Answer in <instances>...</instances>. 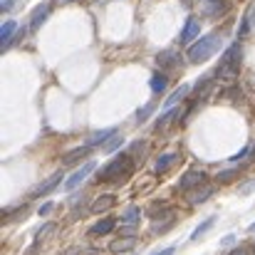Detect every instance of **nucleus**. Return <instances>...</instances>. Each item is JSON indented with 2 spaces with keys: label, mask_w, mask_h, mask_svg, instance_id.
Returning a JSON list of instances; mask_svg holds the SVG:
<instances>
[{
  "label": "nucleus",
  "mask_w": 255,
  "mask_h": 255,
  "mask_svg": "<svg viewBox=\"0 0 255 255\" xmlns=\"http://www.w3.org/2000/svg\"><path fill=\"white\" fill-rule=\"evenodd\" d=\"M131 171H134V161H131V156H129V154H119V156H114L104 169L99 171L97 181H102V183L124 181V178H129V176H131Z\"/></svg>",
  "instance_id": "obj_1"
},
{
  "label": "nucleus",
  "mask_w": 255,
  "mask_h": 255,
  "mask_svg": "<svg viewBox=\"0 0 255 255\" xmlns=\"http://www.w3.org/2000/svg\"><path fill=\"white\" fill-rule=\"evenodd\" d=\"M241 60H243V47L236 42V45H231V47L223 52L221 67H218V77H223V80H236V75H238V70H241Z\"/></svg>",
  "instance_id": "obj_2"
},
{
  "label": "nucleus",
  "mask_w": 255,
  "mask_h": 255,
  "mask_svg": "<svg viewBox=\"0 0 255 255\" xmlns=\"http://www.w3.org/2000/svg\"><path fill=\"white\" fill-rule=\"evenodd\" d=\"M221 47V40H218V35H206V37H201V40H196L191 47H188V60L191 62H206L216 50Z\"/></svg>",
  "instance_id": "obj_3"
},
{
  "label": "nucleus",
  "mask_w": 255,
  "mask_h": 255,
  "mask_svg": "<svg viewBox=\"0 0 255 255\" xmlns=\"http://www.w3.org/2000/svg\"><path fill=\"white\" fill-rule=\"evenodd\" d=\"M208 183V176L203 173V171H186L181 178H178V188L181 191H186V193H191V191H196V188H201V186H206Z\"/></svg>",
  "instance_id": "obj_4"
},
{
  "label": "nucleus",
  "mask_w": 255,
  "mask_h": 255,
  "mask_svg": "<svg viewBox=\"0 0 255 255\" xmlns=\"http://www.w3.org/2000/svg\"><path fill=\"white\" fill-rule=\"evenodd\" d=\"M92 171H94V161H87L82 169H77L75 173H72V176H70V178H67V181H65V188H67V191H75V188H80V186H82V181H85Z\"/></svg>",
  "instance_id": "obj_5"
},
{
  "label": "nucleus",
  "mask_w": 255,
  "mask_h": 255,
  "mask_svg": "<svg viewBox=\"0 0 255 255\" xmlns=\"http://www.w3.org/2000/svg\"><path fill=\"white\" fill-rule=\"evenodd\" d=\"M198 35H201V22H198V17H188L186 25H183V30H181L178 42H181V45H188V42L196 40Z\"/></svg>",
  "instance_id": "obj_6"
},
{
  "label": "nucleus",
  "mask_w": 255,
  "mask_h": 255,
  "mask_svg": "<svg viewBox=\"0 0 255 255\" xmlns=\"http://www.w3.org/2000/svg\"><path fill=\"white\" fill-rule=\"evenodd\" d=\"M17 32V22L15 20H5L0 27V50H7L12 42V35Z\"/></svg>",
  "instance_id": "obj_7"
},
{
  "label": "nucleus",
  "mask_w": 255,
  "mask_h": 255,
  "mask_svg": "<svg viewBox=\"0 0 255 255\" xmlns=\"http://www.w3.org/2000/svg\"><path fill=\"white\" fill-rule=\"evenodd\" d=\"M139 218H141V211H139L136 206L127 208V211H124V216H122V231L131 233V231H134V226L139 223Z\"/></svg>",
  "instance_id": "obj_8"
},
{
  "label": "nucleus",
  "mask_w": 255,
  "mask_h": 255,
  "mask_svg": "<svg viewBox=\"0 0 255 255\" xmlns=\"http://www.w3.org/2000/svg\"><path fill=\"white\" fill-rule=\"evenodd\" d=\"M114 218H99L87 233H89V238H97V236H107V233H112L114 231Z\"/></svg>",
  "instance_id": "obj_9"
},
{
  "label": "nucleus",
  "mask_w": 255,
  "mask_h": 255,
  "mask_svg": "<svg viewBox=\"0 0 255 255\" xmlns=\"http://www.w3.org/2000/svg\"><path fill=\"white\" fill-rule=\"evenodd\" d=\"M226 10H228L226 0H203V15L208 17H221Z\"/></svg>",
  "instance_id": "obj_10"
},
{
  "label": "nucleus",
  "mask_w": 255,
  "mask_h": 255,
  "mask_svg": "<svg viewBox=\"0 0 255 255\" xmlns=\"http://www.w3.org/2000/svg\"><path fill=\"white\" fill-rule=\"evenodd\" d=\"M47 15H50V5H47V2L37 5V7L32 10V15H30V30H37V27L47 20Z\"/></svg>",
  "instance_id": "obj_11"
},
{
  "label": "nucleus",
  "mask_w": 255,
  "mask_h": 255,
  "mask_svg": "<svg viewBox=\"0 0 255 255\" xmlns=\"http://www.w3.org/2000/svg\"><path fill=\"white\" fill-rule=\"evenodd\" d=\"M178 52L176 50H164V52H159L156 55V62H159V67H164V70H171V67H176L178 65Z\"/></svg>",
  "instance_id": "obj_12"
},
{
  "label": "nucleus",
  "mask_w": 255,
  "mask_h": 255,
  "mask_svg": "<svg viewBox=\"0 0 255 255\" xmlns=\"http://www.w3.org/2000/svg\"><path fill=\"white\" fill-rule=\"evenodd\" d=\"M213 186L211 183H206L203 188H196V191H191V206H198V203H206L211 196H213Z\"/></svg>",
  "instance_id": "obj_13"
},
{
  "label": "nucleus",
  "mask_w": 255,
  "mask_h": 255,
  "mask_svg": "<svg viewBox=\"0 0 255 255\" xmlns=\"http://www.w3.org/2000/svg\"><path fill=\"white\" fill-rule=\"evenodd\" d=\"M136 246V238L134 236H127V238H119V241H112V246H109V251L112 253H127V251H131Z\"/></svg>",
  "instance_id": "obj_14"
},
{
  "label": "nucleus",
  "mask_w": 255,
  "mask_h": 255,
  "mask_svg": "<svg viewBox=\"0 0 255 255\" xmlns=\"http://www.w3.org/2000/svg\"><path fill=\"white\" fill-rule=\"evenodd\" d=\"M114 136H117V129H102V131L92 134V139H89L87 144L94 149V146H102V144H107V139H114Z\"/></svg>",
  "instance_id": "obj_15"
},
{
  "label": "nucleus",
  "mask_w": 255,
  "mask_h": 255,
  "mask_svg": "<svg viewBox=\"0 0 255 255\" xmlns=\"http://www.w3.org/2000/svg\"><path fill=\"white\" fill-rule=\"evenodd\" d=\"M112 206H114V196L104 193V196L94 198V203H92V213H104V211H109Z\"/></svg>",
  "instance_id": "obj_16"
},
{
  "label": "nucleus",
  "mask_w": 255,
  "mask_h": 255,
  "mask_svg": "<svg viewBox=\"0 0 255 255\" xmlns=\"http://www.w3.org/2000/svg\"><path fill=\"white\" fill-rule=\"evenodd\" d=\"M60 181H62V171L52 173V176H50V178H47V181H45L40 188H37V196H47V193H50V191H52V188H55Z\"/></svg>",
  "instance_id": "obj_17"
},
{
  "label": "nucleus",
  "mask_w": 255,
  "mask_h": 255,
  "mask_svg": "<svg viewBox=\"0 0 255 255\" xmlns=\"http://www.w3.org/2000/svg\"><path fill=\"white\" fill-rule=\"evenodd\" d=\"M89 144H85V146H77V149H72V151H67L65 154V164H75V161H80V159H85L87 154H89Z\"/></svg>",
  "instance_id": "obj_18"
},
{
  "label": "nucleus",
  "mask_w": 255,
  "mask_h": 255,
  "mask_svg": "<svg viewBox=\"0 0 255 255\" xmlns=\"http://www.w3.org/2000/svg\"><path fill=\"white\" fill-rule=\"evenodd\" d=\"M188 92H191V87H188V85L178 87V89H176V92H173V94H171L169 99H166V102H164V109H171V107H173V104H178V102H181V99H186V94H188Z\"/></svg>",
  "instance_id": "obj_19"
},
{
  "label": "nucleus",
  "mask_w": 255,
  "mask_h": 255,
  "mask_svg": "<svg viewBox=\"0 0 255 255\" xmlns=\"http://www.w3.org/2000/svg\"><path fill=\"white\" fill-rule=\"evenodd\" d=\"M176 159H178L176 154H161V156H159V161H156V173H166Z\"/></svg>",
  "instance_id": "obj_20"
},
{
  "label": "nucleus",
  "mask_w": 255,
  "mask_h": 255,
  "mask_svg": "<svg viewBox=\"0 0 255 255\" xmlns=\"http://www.w3.org/2000/svg\"><path fill=\"white\" fill-rule=\"evenodd\" d=\"M169 85V80H166V75H161V72H156L154 77H151V92L154 94H161L164 89Z\"/></svg>",
  "instance_id": "obj_21"
},
{
  "label": "nucleus",
  "mask_w": 255,
  "mask_h": 255,
  "mask_svg": "<svg viewBox=\"0 0 255 255\" xmlns=\"http://www.w3.org/2000/svg\"><path fill=\"white\" fill-rule=\"evenodd\" d=\"M253 15L255 10L251 7L248 12H246V17H243V22H241V27H238V37H246L248 32H251V27H253Z\"/></svg>",
  "instance_id": "obj_22"
},
{
  "label": "nucleus",
  "mask_w": 255,
  "mask_h": 255,
  "mask_svg": "<svg viewBox=\"0 0 255 255\" xmlns=\"http://www.w3.org/2000/svg\"><path fill=\"white\" fill-rule=\"evenodd\" d=\"M62 255H102V251H97V248H87V246H80V248H67Z\"/></svg>",
  "instance_id": "obj_23"
},
{
  "label": "nucleus",
  "mask_w": 255,
  "mask_h": 255,
  "mask_svg": "<svg viewBox=\"0 0 255 255\" xmlns=\"http://www.w3.org/2000/svg\"><path fill=\"white\" fill-rule=\"evenodd\" d=\"M176 117H181V109H171V112H166V114H164V117L156 122V127H159V129H161V127H166L171 119H176Z\"/></svg>",
  "instance_id": "obj_24"
},
{
  "label": "nucleus",
  "mask_w": 255,
  "mask_h": 255,
  "mask_svg": "<svg viewBox=\"0 0 255 255\" xmlns=\"http://www.w3.org/2000/svg\"><path fill=\"white\" fill-rule=\"evenodd\" d=\"M211 226H213V218H206V221H203V226H198V228L193 231V236H191V241H198V238H201V236H203V233H206V231L211 228Z\"/></svg>",
  "instance_id": "obj_25"
},
{
  "label": "nucleus",
  "mask_w": 255,
  "mask_h": 255,
  "mask_svg": "<svg viewBox=\"0 0 255 255\" xmlns=\"http://www.w3.org/2000/svg\"><path fill=\"white\" fill-rule=\"evenodd\" d=\"M151 109H154V102H151V104H146V107H144V109L136 114V122H139V124H141V122H146V117L151 114Z\"/></svg>",
  "instance_id": "obj_26"
},
{
  "label": "nucleus",
  "mask_w": 255,
  "mask_h": 255,
  "mask_svg": "<svg viewBox=\"0 0 255 255\" xmlns=\"http://www.w3.org/2000/svg\"><path fill=\"white\" fill-rule=\"evenodd\" d=\"M50 231H52V223H47V226H42V228H40V231L35 233V243H40V241H45V236H47Z\"/></svg>",
  "instance_id": "obj_27"
},
{
  "label": "nucleus",
  "mask_w": 255,
  "mask_h": 255,
  "mask_svg": "<svg viewBox=\"0 0 255 255\" xmlns=\"http://www.w3.org/2000/svg\"><path fill=\"white\" fill-rule=\"evenodd\" d=\"M122 141H124V139H122V136H114V139H112V141H107V144H104V149H107V151H114V149H117V146H119V144H122Z\"/></svg>",
  "instance_id": "obj_28"
},
{
  "label": "nucleus",
  "mask_w": 255,
  "mask_h": 255,
  "mask_svg": "<svg viewBox=\"0 0 255 255\" xmlns=\"http://www.w3.org/2000/svg\"><path fill=\"white\" fill-rule=\"evenodd\" d=\"M211 82H213L211 77H203V82H198V85H196V92H198V94H201V92H206V89L211 87Z\"/></svg>",
  "instance_id": "obj_29"
},
{
  "label": "nucleus",
  "mask_w": 255,
  "mask_h": 255,
  "mask_svg": "<svg viewBox=\"0 0 255 255\" xmlns=\"http://www.w3.org/2000/svg\"><path fill=\"white\" fill-rule=\"evenodd\" d=\"M236 173H238V171H221V173H218V181H231Z\"/></svg>",
  "instance_id": "obj_30"
},
{
  "label": "nucleus",
  "mask_w": 255,
  "mask_h": 255,
  "mask_svg": "<svg viewBox=\"0 0 255 255\" xmlns=\"http://www.w3.org/2000/svg\"><path fill=\"white\" fill-rule=\"evenodd\" d=\"M15 2H17V0H2V2H0V7H2L5 12H10V10L15 7Z\"/></svg>",
  "instance_id": "obj_31"
},
{
  "label": "nucleus",
  "mask_w": 255,
  "mask_h": 255,
  "mask_svg": "<svg viewBox=\"0 0 255 255\" xmlns=\"http://www.w3.org/2000/svg\"><path fill=\"white\" fill-rule=\"evenodd\" d=\"M151 255H173V246H169V248H161V251H156V253Z\"/></svg>",
  "instance_id": "obj_32"
},
{
  "label": "nucleus",
  "mask_w": 255,
  "mask_h": 255,
  "mask_svg": "<svg viewBox=\"0 0 255 255\" xmlns=\"http://www.w3.org/2000/svg\"><path fill=\"white\" fill-rule=\"evenodd\" d=\"M52 211V203H45V206H40V216H47Z\"/></svg>",
  "instance_id": "obj_33"
},
{
  "label": "nucleus",
  "mask_w": 255,
  "mask_h": 255,
  "mask_svg": "<svg viewBox=\"0 0 255 255\" xmlns=\"http://www.w3.org/2000/svg\"><path fill=\"white\" fill-rule=\"evenodd\" d=\"M228 255H248V248H236V251H231Z\"/></svg>",
  "instance_id": "obj_34"
},
{
  "label": "nucleus",
  "mask_w": 255,
  "mask_h": 255,
  "mask_svg": "<svg viewBox=\"0 0 255 255\" xmlns=\"http://www.w3.org/2000/svg\"><path fill=\"white\" fill-rule=\"evenodd\" d=\"M248 156H251V161H255V144L251 146V151H248Z\"/></svg>",
  "instance_id": "obj_35"
},
{
  "label": "nucleus",
  "mask_w": 255,
  "mask_h": 255,
  "mask_svg": "<svg viewBox=\"0 0 255 255\" xmlns=\"http://www.w3.org/2000/svg\"><path fill=\"white\" fill-rule=\"evenodd\" d=\"M65 2H77V0H65Z\"/></svg>",
  "instance_id": "obj_36"
},
{
  "label": "nucleus",
  "mask_w": 255,
  "mask_h": 255,
  "mask_svg": "<svg viewBox=\"0 0 255 255\" xmlns=\"http://www.w3.org/2000/svg\"><path fill=\"white\" fill-rule=\"evenodd\" d=\"M251 231H255V223H253V226H251Z\"/></svg>",
  "instance_id": "obj_37"
},
{
  "label": "nucleus",
  "mask_w": 255,
  "mask_h": 255,
  "mask_svg": "<svg viewBox=\"0 0 255 255\" xmlns=\"http://www.w3.org/2000/svg\"><path fill=\"white\" fill-rule=\"evenodd\" d=\"M253 251H255V246H253Z\"/></svg>",
  "instance_id": "obj_38"
}]
</instances>
